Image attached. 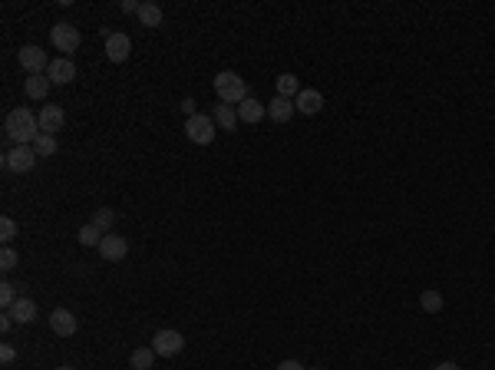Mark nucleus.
<instances>
[{
    "label": "nucleus",
    "mask_w": 495,
    "mask_h": 370,
    "mask_svg": "<svg viewBox=\"0 0 495 370\" xmlns=\"http://www.w3.org/2000/svg\"><path fill=\"white\" fill-rule=\"evenodd\" d=\"M3 133H7V139H10L14 146H33V139L43 133V129H40V116H37V112H30L27 106H20V110L7 112Z\"/></svg>",
    "instance_id": "1"
},
{
    "label": "nucleus",
    "mask_w": 495,
    "mask_h": 370,
    "mask_svg": "<svg viewBox=\"0 0 495 370\" xmlns=\"http://www.w3.org/2000/svg\"><path fill=\"white\" fill-rule=\"evenodd\" d=\"M215 93H218L221 103H228V106H241L248 99V83L234 73V69H221L218 76H215Z\"/></svg>",
    "instance_id": "2"
},
{
    "label": "nucleus",
    "mask_w": 495,
    "mask_h": 370,
    "mask_svg": "<svg viewBox=\"0 0 495 370\" xmlns=\"http://www.w3.org/2000/svg\"><path fill=\"white\" fill-rule=\"evenodd\" d=\"M185 136L192 139L195 146H211L215 136H218V126H215V119L208 112H195V116L185 119Z\"/></svg>",
    "instance_id": "3"
},
{
    "label": "nucleus",
    "mask_w": 495,
    "mask_h": 370,
    "mask_svg": "<svg viewBox=\"0 0 495 370\" xmlns=\"http://www.w3.org/2000/svg\"><path fill=\"white\" fill-rule=\"evenodd\" d=\"M37 152H33V146H14V149L3 152V169L7 172H14V176H27L30 169L37 165Z\"/></svg>",
    "instance_id": "4"
},
{
    "label": "nucleus",
    "mask_w": 495,
    "mask_h": 370,
    "mask_svg": "<svg viewBox=\"0 0 495 370\" xmlns=\"http://www.w3.org/2000/svg\"><path fill=\"white\" fill-rule=\"evenodd\" d=\"M182 347H185V337L172 328L155 330V337H152V351L159 357H175V354H182Z\"/></svg>",
    "instance_id": "5"
},
{
    "label": "nucleus",
    "mask_w": 495,
    "mask_h": 370,
    "mask_svg": "<svg viewBox=\"0 0 495 370\" xmlns=\"http://www.w3.org/2000/svg\"><path fill=\"white\" fill-rule=\"evenodd\" d=\"M50 43H53L60 53H76V50H80V43H82V37H80V30L73 27V24H56V27L50 30Z\"/></svg>",
    "instance_id": "6"
},
{
    "label": "nucleus",
    "mask_w": 495,
    "mask_h": 370,
    "mask_svg": "<svg viewBox=\"0 0 495 370\" xmlns=\"http://www.w3.org/2000/svg\"><path fill=\"white\" fill-rule=\"evenodd\" d=\"M46 76H50L53 86H67V83L76 80V63H73L69 56H56V60H50V67H46Z\"/></svg>",
    "instance_id": "7"
},
{
    "label": "nucleus",
    "mask_w": 495,
    "mask_h": 370,
    "mask_svg": "<svg viewBox=\"0 0 495 370\" xmlns=\"http://www.w3.org/2000/svg\"><path fill=\"white\" fill-rule=\"evenodd\" d=\"M129 255V242H125L123 235H103V242H99V258L103 261H123Z\"/></svg>",
    "instance_id": "8"
},
{
    "label": "nucleus",
    "mask_w": 495,
    "mask_h": 370,
    "mask_svg": "<svg viewBox=\"0 0 495 370\" xmlns=\"http://www.w3.org/2000/svg\"><path fill=\"white\" fill-rule=\"evenodd\" d=\"M17 60H20V69H27V76H37V73H43V69L50 67L46 63V53H43L40 47H20V53H17Z\"/></svg>",
    "instance_id": "9"
},
{
    "label": "nucleus",
    "mask_w": 495,
    "mask_h": 370,
    "mask_svg": "<svg viewBox=\"0 0 495 370\" xmlns=\"http://www.w3.org/2000/svg\"><path fill=\"white\" fill-rule=\"evenodd\" d=\"M50 328H53L56 337H73L76 334V328H80V321L73 317V311H67V308H56V311H50Z\"/></svg>",
    "instance_id": "10"
},
{
    "label": "nucleus",
    "mask_w": 495,
    "mask_h": 370,
    "mask_svg": "<svg viewBox=\"0 0 495 370\" xmlns=\"http://www.w3.org/2000/svg\"><path fill=\"white\" fill-rule=\"evenodd\" d=\"M129 53H132V40L125 33H110L106 37V56H110L112 63H125Z\"/></svg>",
    "instance_id": "11"
},
{
    "label": "nucleus",
    "mask_w": 495,
    "mask_h": 370,
    "mask_svg": "<svg viewBox=\"0 0 495 370\" xmlns=\"http://www.w3.org/2000/svg\"><path fill=\"white\" fill-rule=\"evenodd\" d=\"M63 123H67V112H63V106H43L40 110V129L43 133H50V136H56L60 129H63Z\"/></svg>",
    "instance_id": "12"
},
{
    "label": "nucleus",
    "mask_w": 495,
    "mask_h": 370,
    "mask_svg": "<svg viewBox=\"0 0 495 370\" xmlns=\"http://www.w3.org/2000/svg\"><path fill=\"white\" fill-rule=\"evenodd\" d=\"M211 119H215V126H218L221 133H234L238 129V106H228V103H218L215 110H211Z\"/></svg>",
    "instance_id": "13"
},
{
    "label": "nucleus",
    "mask_w": 495,
    "mask_h": 370,
    "mask_svg": "<svg viewBox=\"0 0 495 370\" xmlns=\"http://www.w3.org/2000/svg\"><path fill=\"white\" fill-rule=\"evenodd\" d=\"M294 106H297V112H304V116H317V112L324 110V96H320L317 90H301V93L294 96Z\"/></svg>",
    "instance_id": "14"
},
{
    "label": "nucleus",
    "mask_w": 495,
    "mask_h": 370,
    "mask_svg": "<svg viewBox=\"0 0 495 370\" xmlns=\"http://www.w3.org/2000/svg\"><path fill=\"white\" fill-rule=\"evenodd\" d=\"M264 116H268V106H261L258 99H251V96H248L245 103L238 106V119H241V123H248V126H258Z\"/></svg>",
    "instance_id": "15"
},
{
    "label": "nucleus",
    "mask_w": 495,
    "mask_h": 370,
    "mask_svg": "<svg viewBox=\"0 0 495 370\" xmlns=\"http://www.w3.org/2000/svg\"><path fill=\"white\" fill-rule=\"evenodd\" d=\"M297 112V106H294V99H284V96H275L271 103H268V119H275V123H288L290 116Z\"/></svg>",
    "instance_id": "16"
},
{
    "label": "nucleus",
    "mask_w": 495,
    "mask_h": 370,
    "mask_svg": "<svg viewBox=\"0 0 495 370\" xmlns=\"http://www.w3.org/2000/svg\"><path fill=\"white\" fill-rule=\"evenodd\" d=\"M50 86H53L50 76H46V73H37V76H27V80H24V93H27L30 99H46L50 96Z\"/></svg>",
    "instance_id": "17"
},
{
    "label": "nucleus",
    "mask_w": 495,
    "mask_h": 370,
    "mask_svg": "<svg viewBox=\"0 0 495 370\" xmlns=\"http://www.w3.org/2000/svg\"><path fill=\"white\" fill-rule=\"evenodd\" d=\"M7 314L14 317L17 324H33V321H37V301H30V298H17L14 308H10Z\"/></svg>",
    "instance_id": "18"
},
{
    "label": "nucleus",
    "mask_w": 495,
    "mask_h": 370,
    "mask_svg": "<svg viewBox=\"0 0 495 370\" xmlns=\"http://www.w3.org/2000/svg\"><path fill=\"white\" fill-rule=\"evenodd\" d=\"M139 24H142V27H149V30H155L159 24H162V7H159V3H152V0H146V3L139 7Z\"/></svg>",
    "instance_id": "19"
},
{
    "label": "nucleus",
    "mask_w": 495,
    "mask_h": 370,
    "mask_svg": "<svg viewBox=\"0 0 495 370\" xmlns=\"http://www.w3.org/2000/svg\"><path fill=\"white\" fill-rule=\"evenodd\" d=\"M155 351L152 347H139V351H132L129 354V367L132 370H152V364H155Z\"/></svg>",
    "instance_id": "20"
},
{
    "label": "nucleus",
    "mask_w": 495,
    "mask_h": 370,
    "mask_svg": "<svg viewBox=\"0 0 495 370\" xmlns=\"http://www.w3.org/2000/svg\"><path fill=\"white\" fill-rule=\"evenodd\" d=\"M297 93H301V80H297L294 73H281V76H277V96L294 99Z\"/></svg>",
    "instance_id": "21"
},
{
    "label": "nucleus",
    "mask_w": 495,
    "mask_h": 370,
    "mask_svg": "<svg viewBox=\"0 0 495 370\" xmlns=\"http://www.w3.org/2000/svg\"><path fill=\"white\" fill-rule=\"evenodd\" d=\"M56 136H50V133H40V136L33 139V152L40 155V159H50V155H56Z\"/></svg>",
    "instance_id": "22"
},
{
    "label": "nucleus",
    "mask_w": 495,
    "mask_h": 370,
    "mask_svg": "<svg viewBox=\"0 0 495 370\" xmlns=\"http://www.w3.org/2000/svg\"><path fill=\"white\" fill-rule=\"evenodd\" d=\"M89 225H96L103 235H110L112 228H116V212L112 208H99V212H93V221Z\"/></svg>",
    "instance_id": "23"
},
{
    "label": "nucleus",
    "mask_w": 495,
    "mask_h": 370,
    "mask_svg": "<svg viewBox=\"0 0 495 370\" xmlns=\"http://www.w3.org/2000/svg\"><path fill=\"white\" fill-rule=\"evenodd\" d=\"M419 308H423L426 314H440L442 311V294L440 291H433V288H426L423 294H419Z\"/></svg>",
    "instance_id": "24"
},
{
    "label": "nucleus",
    "mask_w": 495,
    "mask_h": 370,
    "mask_svg": "<svg viewBox=\"0 0 495 370\" xmlns=\"http://www.w3.org/2000/svg\"><path fill=\"white\" fill-rule=\"evenodd\" d=\"M76 242H80L82 248H99V242H103V232H99L96 225H82L80 232H76Z\"/></svg>",
    "instance_id": "25"
},
{
    "label": "nucleus",
    "mask_w": 495,
    "mask_h": 370,
    "mask_svg": "<svg viewBox=\"0 0 495 370\" xmlns=\"http://www.w3.org/2000/svg\"><path fill=\"white\" fill-rule=\"evenodd\" d=\"M17 285H10V281H3V285H0V308H3V311H10V308H14V301H17Z\"/></svg>",
    "instance_id": "26"
},
{
    "label": "nucleus",
    "mask_w": 495,
    "mask_h": 370,
    "mask_svg": "<svg viewBox=\"0 0 495 370\" xmlns=\"http://www.w3.org/2000/svg\"><path fill=\"white\" fill-rule=\"evenodd\" d=\"M14 238H17V221L10 219V215H3V219H0V242L10 245Z\"/></svg>",
    "instance_id": "27"
},
{
    "label": "nucleus",
    "mask_w": 495,
    "mask_h": 370,
    "mask_svg": "<svg viewBox=\"0 0 495 370\" xmlns=\"http://www.w3.org/2000/svg\"><path fill=\"white\" fill-rule=\"evenodd\" d=\"M0 268H3V271H10V268H17V251L10 245L3 248V251H0Z\"/></svg>",
    "instance_id": "28"
},
{
    "label": "nucleus",
    "mask_w": 495,
    "mask_h": 370,
    "mask_svg": "<svg viewBox=\"0 0 495 370\" xmlns=\"http://www.w3.org/2000/svg\"><path fill=\"white\" fill-rule=\"evenodd\" d=\"M139 7H142L139 0H123V3H119V10H123V14H136V17H139Z\"/></svg>",
    "instance_id": "29"
},
{
    "label": "nucleus",
    "mask_w": 495,
    "mask_h": 370,
    "mask_svg": "<svg viewBox=\"0 0 495 370\" xmlns=\"http://www.w3.org/2000/svg\"><path fill=\"white\" fill-rule=\"evenodd\" d=\"M14 357H17V351L10 347V344H3V347H0V364H10Z\"/></svg>",
    "instance_id": "30"
},
{
    "label": "nucleus",
    "mask_w": 495,
    "mask_h": 370,
    "mask_svg": "<svg viewBox=\"0 0 495 370\" xmlns=\"http://www.w3.org/2000/svg\"><path fill=\"white\" fill-rule=\"evenodd\" d=\"M277 370H307L301 364V360H281V364H277Z\"/></svg>",
    "instance_id": "31"
},
{
    "label": "nucleus",
    "mask_w": 495,
    "mask_h": 370,
    "mask_svg": "<svg viewBox=\"0 0 495 370\" xmlns=\"http://www.w3.org/2000/svg\"><path fill=\"white\" fill-rule=\"evenodd\" d=\"M10 324H14V317L3 311V317H0V330H10Z\"/></svg>",
    "instance_id": "32"
},
{
    "label": "nucleus",
    "mask_w": 495,
    "mask_h": 370,
    "mask_svg": "<svg viewBox=\"0 0 495 370\" xmlns=\"http://www.w3.org/2000/svg\"><path fill=\"white\" fill-rule=\"evenodd\" d=\"M433 370H459V364H453V360H442V364H436Z\"/></svg>",
    "instance_id": "33"
},
{
    "label": "nucleus",
    "mask_w": 495,
    "mask_h": 370,
    "mask_svg": "<svg viewBox=\"0 0 495 370\" xmlns=\"http://www.w3.org/2000/svg\"><path fill=\"white\" fill-rule=\"evenodd\" d=\"M182 110L189 112V116H195V99H185V103H182Z\"/></svg>",
    "instance_id": "34"
},
{
    "label": "nucleus",
    "mask_w": 495,
    "mask_h": 370,
    "mask_svg": "<svg viewBox=\"0 0 495 370\" xmlns=\"http://www.w3.org/2000/svg\"><path fill=\"white\" fill-rule=\"evenodd\" d=\"M56 370H76V367H56Z\"/></svg>",
    "instance_id": "35"
},
{
    "label": "nucleus",
    "mask_w": 495,
    "mask_h": 370,
    "mask_svg": "<svg viewBox=\"0 0 495 370\" xmlns=\"http://www.w3.org/2000/svg\"><path fill=\"white\" fill-rule=\"evenodd\" d=\"M314 370H320V367H314Z\"/></svg>",
    "instance_id": "36"
}]
</instances>
